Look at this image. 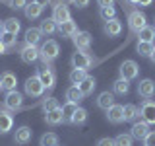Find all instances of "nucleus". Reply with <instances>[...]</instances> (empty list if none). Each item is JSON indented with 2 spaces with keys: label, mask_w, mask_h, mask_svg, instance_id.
<instances>
[{
  "label": "nucleus",
  "mask_w": 155,
  "mask_h": 146,
  "mask_svg": "<svg viewBox=\"0 0 155 146\" xmlns=\"http://www.w3.org/2000/svg\"><path fill=\"white\" fill-rule=\"evenodd\" d=\"M58 53H60L58 43L54 41V39H48V41H45V43H43V47L39 49V58H43V62L48 64V62H52L58 57Z\"/></svg>",
  "instance_id": "1"
},
{
  "label": "nucleus",
  "mask_w": 155,
  "mask_h": 146,
  "mask_svg": "<svg viewBox=\"0 0 155 146\" xmlns=\"http://www.w3.org/2000/svg\"><path fill=\"white\" fill-rule=\"evenodd\" d=\"M118 72H120V78L122 80H134V78H138L140 74V66L136 64V61H124L122 64H120L118 68Z\"/></svg>",
  "instance_id": "2"
},
{
  "label": "nucleus",
  "mask_w": 155,
  "mask_h": 146,
  "mask_svg": "<svg viewBox=\"0 0 155 146\" xmlns=\"http://www.w3.org/2000/svg\"><path fill=\"white\" fill-rule=\"evenodd\" d=\"M37 78L41 80V84L45 86V90H52V88H54V82H56L54 70H52V68H48L47 64L41 66V68L37 70Z\"/></svg>",
  "instance_id": "3"
},
{
  "label": "nucleus",
  "mask_w": 155,
  "mask_h": 146,
  "mask_svg": "<svg viewBox=\"0 0 155 146\" xmlns=\"http://www.w3.org/2000/svg\"><path fill=\"white\" fill-rule=\"evenodd\" d=\"M140 117L147 125H155V101L145 99L142 103V107H140Z\"/></svg>",
  "instance_id": "4"
},
{
  "label": "nucleus",
  "mask_w": 155,
  "mask_h": 146,
  "mask_svg": "<svg viewBox=\"0 0 155 146\" xmlns=\"http://www.w3.org/2000/svg\"><path fill=\"white\" fill-rule=\"evenodd\" d=\"M128 26L134 33H138L140 29H143L147 26V18H145V14H142L140 10H136V12H132L128 16Z\"/></svg>",
  "instance_id": "5"
},
{
  "label": "nucleus",
  "mask_w": 155,
  "mask_h": 146,
  "mask_svg": "<svg viewBox=\"0 0 155 146\" xmlns=\"http://www.w3.org/2000/svg\"><path fill=\"white\" fill-rule=\"evenodd\" d=\"M45 92V86L41 84V80H39L37 76H31L25 80V94L31 96V97H39Z\"/></svg>",
  "instance_id": "6"
},
{
  "label": "nucleus",
  "mask_w": 155,
  "mask_h": 146,
  "mask_svg": "<svg viewBox=\"0 0 155 146\" xmlns=\"http://www.w3.org/2000/svg\"><path fill=\"white\" fill-rule=\"evenodd\" d=\"M52 19H54L56 26H60V23H64V22H68V19H72V18H70V10H68L66 4L58 2L56 6L52 8Z\"/></svg>",
  "instance_id": "7"
},
{
  "label": "nucleus",
  "mask_w": 155,
  "mask_h": 146,
  "mask_svg": "<svg viewBox=\"0 0 155 146\" xmlns=\"http://www.w3.org/2000/svg\"><path fill=\"white\" fill-rule=\"evenodd\" d=\"M91 62H93V58L87 55L85 51H78L72 55V66L74 68H81V70H85V68L91 66Z\"/></svg>",
  "instance_id": "8"
},
{
  "label": "nucleus",
  "mask_w": 155,
  "mask_h": 146,
  "mask_svg": "<svg viewBox=\"0 0 155 146\" xmlns=\"http://www.w3.org/2000/svg\"><path fill=\"white\" fill-rule=\"evenodd\" d=\"M138 94L143 97V99H151L155 96V82L149 80V78H145V80H140L138 84Z\"/></svg>",
  "instance_id": "9"
},
{
  "label": "nucleus",
  "mask_w": 155,
  "mask_h": 146,
  "mask_svg": "<svg viewBox=\"0 0 155 146\" xmlns=\"http://www.w3.org/2000/svg\"><path fill=\"white\" fill-rule=\"evenodd\" d=\"M19 57H21V61L23 62H27V64H31V62H35L37 58H39V49L37 45H23L21 47V51H19Z\"/></svg>",
  "instance_id": "10"
},
{
  "label": "nucleus",
  "mask_w": 155,
  "mask_h": 146,
  "mask_svg": "<svg viewBox=\"0 0 155 146\" xmlns=\"http://www.w3.org/2000/svg\"><path fill=\"white\" fill-rule=\"evenodd\" d=\"M4 105L8 107V109H19V107L23 105V96L19 94V92L16 90H12V92H8L6 94V99H4Z\"/></svg>",
  "instance_id": "11"
},
{
  "label": "nucleus",
  "mask_w": 155,
  "mask_h": 146,
  "mask_svg": "<svg viewBox=\"0 0 155 146\" xmlns=\"http://www.w3.org/2000/svg\"><path fill=\"white\" fill-rule=\"evenodd\" d=\"M107 119L110 121L113 125H118L124 121V105H118L114 103L110 109H107Z\"/></svg>",
  "instance_id": "12"
},
{
  "label": "nucleus",
  "mask_w": 155,
  "mask_h": 146,
  "mask_svg": "<svg viewBox=\"0 0 155 146\" xmlns=\"http://www.w3.org/2000/svg\"><path fill=\"white\" fill-rule=\"evenodd\" d=\"M72 41H74V45L78 47V51H87L91 45V35L87 31H78L74 37H72Z\"/></svg>",
  "instance_id": "13"
},
{
  "label": "nucleus",
  "mask_w": 155,
  "mask_h": 146,
  "mask_svg": "<svg viewBox=\"0 0 155 146\" xmlns=\"http://www.w3.org/2000/svg\"><path fill=\"white\" fill-rule=\"evenodd\" d=\"M132 138L136 140H143L145 136L149 134V125L145 123V121H136V123L132 125Z\"/></svg>",
  "instance_id": "14"
},
{
  "label": "nucleus",
  "mask_w": 155,
  "mask_h": 146,
  "mask_svg": "<svg viewBox=\"0 0 155 146\" xmlns=\"http://www.w3.org/2000/svg\"><path fill=\"white\" fill-rule=\"evenodd\" d=\"M31 136H33V130L29 127H19L16 130V134H14V142L16 144H27V142H31Z\"/></svg>",
  "instance_id": "15"
},
{
  "label": "nucleus",
  "mask_w": 155,
  "mask_h": 146,
  "mask_svg": "<svg viewBox=\"0 0 155 146\" xmlns=\"http://www.w3.org/2000/svg\"><path fill=\"white\" fill-rule=\"evenodd\" d=\"M0 84H2V90L12 92V90H16L18 78H16V74H14V72H4V74L0 76Z\"/></svg>",
  "instance_id": "16"
},
{
  "label": "nucleus",
  "mask_w": 155,
  "mask_h": 146,
  "mask_svg": "<svg viewBox=\"0 0 155 146\" xmlns=\"http://www.w3.org/2000/svg\"><path fill=\"white\" fill-rule=\"evenodd\" d=\"M120 31H122V22L120 19H110V22H105V33L109 37H116L120 35Z\"/></svg>",
  "instance_id": "17"
},
{
  "label": "nucleus",
  "mask_w": 155,
  "mask_h": 146,
  "mask_svg": "<svg viewBox=\"0 0 155 146\" xmlns=\"http://www.w3.org/2000/svg\"><path fill=\"white\" fill-rule=\"evenodd\" d=\"M97 105L105 111L110 109V107L114 105V94H110V92H101L99 97H97Z\"/></svg>",
  "instance_id": "18"
},
{
  "label": "nucleus",
  "mask_w": 155,
  "mask_h": 146,
  "mask_svg": "<svg viewBox=\"0 0 155 146\" xmlns=\"http://www.w3.org/2000/svg\"><path fill=\"white\" fill-rule=\"evenodd\" d=\"M45 121H47V125H51V127H56V125L64 123L62 109L58 107V109H52V111H48V113H45Z\"/></svg>",
  "instance_id": "19"
},
{
  "label": "nucleus",
  "mask_w": 155,
  "mask_h": 146,
  "mask_svg": "<svg viewBox=\"0 0 155 146\" xmlns=\"http://www.w3.org/2000/svg\"><path fill=\"white\" fill-rule=\"evenodd\" d=\"M58 31H60L64 37H74L78 33V26H76L74 19H68V22H64V23L58 26Z\"/></svg>",
  "instance_id": "20"
},
{
  "label": "nucleus",
  "mask_w": 155,
  "mask_h": 146,
  "mask_svg": "<svg viewBox=\"0 0 155 146\" xmlns=\"http://www.w3.org/2000/svg\"><path fill=\"white\" fill-rule=\"evenodd\" d=\"M95 86H97V82H95V78L93 76H87L81 84H78V88H80V92L84 94V97L85 96H91L93 94V90H95Z\"/></svg>",
  "instance_id": "21"
},
{
  "label": "nucleus",
  "mask_w": 155,
  "mask_h": 146,
  "mask_svg": "<svg viewBox=\"0 0 155 146\" xmlns=\"http://www.w3.org/2000/svg\"><path fill=\"white\" fill-rule=\"evenodd\" d=\"M12 125H14L12 115L6 111H0V134H6L8 130H12Z\"/></svg>",
  "instance_id": "22"
},
{
  "label": "nucleus",
  "mask_w": 155,
  "mask_h": 146,
  "mask_svg": "<svg viewBox=\"0 0 155 146\" xmlns=\"http://www.w3.org/2000/svg\"><path fill=\"white\" fill-rule=\"evenodd\" d=\"M41 29L39 27H29L27 31H25V43L27 45H37L39 41H41Z\"/></svg>",
  "instance_id": "23"
},
{
  "label": "nucleus",
  "mask_w": 155,
  "mask_h": 146,
  "mask_svg": "<svg viewBox=\"0 0 155 146\" xmlns=\"http://www.w3.org/2000/svg\"><path fill=\"white\" fill-rule=\"evenodd\" d=\"M4 33H8V35H18L19 33V22L16 18H8L4 22Z\"/></svg>",
  "instance_id": "24"
},
{
  "label": "nucleus",
  "mask_w": 155,
  "mask_h": 146,
  "mask_svg": "<svg viewBox=\"0 0 155 146\" xmlns=\"http://www.w3.org/2000/svg\"><path fill=\"white\" fill-rule=\"evenodd\" d=\"M155 45L153 43H145V41H138V45H136V53H138L140 57H151Z\"/></svg>",
  "instance_id": "25"
},
{
  "label": "nucleus",
  "mask_w": 155,
  "mask_h": 146,
  "mask_svg": "<svg viewBox=\"0 0 155 146\" xmlns=\"http://www.w3.org/2000/svg\"><path fill=\"white\" fill-rule=\"evenodd\" d=\"M140 117V109L132 103L124 105V121H130V123H136V119Z\"/></svg>",
  "instance_id": "26"
},
{
  "label": "nucleus",
  "mask_w": 155,
  "mask_h": 146,
  "mask_svg": "<svg viewBox=\"0 0 155 146\" xmlns=\"http://www.w3.org/2000/svg\"><path fill=\"white\" fill-rule=\"evenodd\" d=\"M66 99L72 101V103H80V101L84 99V94L80 92V88H78V86H72V88H68V90H66Z\"/></svg>",
  "instance_id": "27"
},
{
  "label": "nucleus",
  "mask_w": 155,
  "mask_h": 146,
  "mask_svg": "<svg viewBox=\"0 0 155 146\" xmlns=\"http://www.w3.org/2000/svg\"><path fill=\"white\" fill-rule=\"evenodd\" d=\"M138 37H140V41L153 43V39H155V27H151V26H145L143 29H140V31H138Z\"/></svg>",
  "instance_id": "28"
},
{
  "label": "nucleus",
  "mask_w": 155,
  "mask_h": 146,
  "mask_svg": "<svg viewBox=\"0 0 155 146\" xmlns=\"http://www.w3.org/2000/svg\"><path fill=\"white\" fill-rule=\"evenodd\" d=\"M113 92H114V94H118V96H126V94L130 92L128 80H122V78H118V80L113 84Z\"/></svg>",
  "instance_id": "29"
},
{
  "label": "nucleus",
  "mask_w": 155,
  "mask_h": 146,
  "mask_svg": "<svg viewBox=\"0 0 155 146\" xmlns=\"http://www.w3.org/2000/svg\"><path fill=\"white\" fill-rule=\"evenodd\" d=\"M23 10H25V18H29V19H37L39 16H41V12H43V8L39 6V4H35V2L27 4Z\"/></svg>",
  "instance_id": "30"
},
{
  "label": "nucleus",
  "mask_w": 155,
  "mask_h": 146,
  "mask_svg": "<svg viewBox=\"0 0 155 146\" xmlns=\"http://www.w3.org/2000/svg\"><path fill=\"white\" fill-rule=\"evenodd\" d=\"M60 109H62V117H64V121H68V123H70V119L74 117L76 109H78V103H72V101H66V103L62 105Z\"/></svg>",
  "instance_id": "31"
},
{
  "label": "nucleus",
  "mask_w": 155,
  "mask_h": 146,
  "mask_svg": "<svg viewBox=\"0 0 155 146\" xmlns=\"http://www.w3.org/2000/svg\"><path fill=\"white\" fill-rule=\"evenodd\" d=\"M56 23H54V19H52V18H47V19H43V22H41V27H39V29H41V33H47V35H52V33H54L56 31Z\"/></svg>",
  "instance_id": "32"
},
{
  "label": "nucleus",
  "mask_w": 155,
  "mask_h": 146,
  "mask_svg": "<svg viewBox=\"0 0 155 146\" xmlns=\"http://www.w3.org/2000/svg\"><path fill=\"white\" fill-rule=\"evenodd\" d=\"M85 78H87V72H85V70H81V68H74V70L70 72V82H72L74 86L81 84Z\"/></svg>",
  "instance_id": "33"
},
{
  "label": "nucleus",
  "mask_w": 155,
  "mask_h": 146,
  "mask_svg": "<svg viewBox=\"0 0 155 146\" xmlns=\"http://www.w3.org/2000/svg\"><path fill=\"white\" fill-rule=\"evenodd\" d=\"M85 121H87V111L84 109V107H78L76 113H74V117L70 119V123H72V125H84Z\"/></svg>",
  "instance_id": "34"
},
{
  "label": "nucleus",
  "mask_w": 155,
  "mask_h": 146,
  "mask_svg": "<svg viewBox=\"0 0 155 146\" xmlns=\"http://www.w3.org/2000/svg\"><path fill=\"white\" fill-rule=\"evenodd\" d=\"M41 146H58V136L54 133H45L41 136Z\"/></svg>",
  "instance_id": "35"
},
{
  "label": "nucleus",
  "mask_w": 155,
  "mask_h": 146,
  "mask_svg": "<svg viewBox=\"0 0 155 146\" xmlns=\"http://www.w3.org/2000/svg\"><path fill=\"white\" fill-rule=\"evenodd\" d=\"M43 111H45V113H48V111H52V109H58V99L56 97H47V99H43Z\"/></svg>",
  "instance_id": "36"
},
{
  "label": "nucleus",
  "mask_w": 155,
  "mask_h": 146,
  "mask_svg": "<svg viewBox=\"0 0 155 146\" xmlns=\"http://www.w3.org/2000/svg\"><path fill=\"white\" fill-rule=\"evenodd\" d=\"M114 144L116 146H132L134 144V138H132V134H118V136H116V138H114Z\"/></svg>",
  "instance_id": "37"
},
{
  "label": "nucleus",
  "mask_w": 155,
  "mask_h": 146,
  "mask_svg": "<svg viewBox=\"0 0 155 146\" xmlns=\"http://www.w3.org/2000/svg\"><path fill=\"white\" fill-rule=\"evenodd\" d=\"M101 18L105 19V22H110V19H114L116 18V10L114 6H105V8H101Z\"/></svg>",
  "instance_id": "38"
},
{
  "label": "nucleus",
  "mask_w": 155,
  "mask_h": 146,
  "mask_svg": "<svg viewBox=\"0 0 155 146\" xmlns=\"http://www.w3.org/2000/svg\"><path fill=\"white\" fill-rule=\"evenodd\" d=\"M0 41H2L4 45H6V47L10 49V47H14V45H16V35H8V33H4Z\"/></svg>",
  "instance_id": "39"
},
{
  "label": "nucleus",
  "mask_w": 155,
  "mask_h": 146,
  "mask_svg": "<svg viewBox=\"0 0 155 146\" xmlns=\"http://www.w3.org/2000/svg\"><path fill=\"white\" fill-rule=\"evenodd\" d=\"M10 8H14V10H21V8H25L27 6V0H10Z\"/></svg>",
  "instance_id": "40"
},
{
  "label": "nucleus",
  "mask_w": 155,
  "mask_h": 146,
  "mask_svg": "<svg viewBox=\"0 0 155 146\" xmlns=\"http://www.w3.org/2000/svg\"><path fill=\"white\" fill-rule=\"evenodd\" d=\"M143 144L145 146H155V130H149V134L143 138Z\"/></svg>",
  "instance_id": "41"
},
{
  "label": "nucleus",
  "mask_w": 155,
  "mask_h": 146,
  "mask_svg": "<svg viewBox=\"0 0 155 146\" xmlns=\"http://www.w3.org/2000/svg\"><path fill=\"white\" fill-rule=\"evenodd\" d=\"M97 146H116V144H114V138H109V136H105V138H101L99 142H97Z\"/></svg>",
  "instance_id": "42"
},
{
  "label": "nucleus",
  "mask_w": 155,
  "mask_h": 146,
  "mask_svg": "<svg viewBox=\"0 0 155 146\" xmlns=\"http://www.w3.org/2000/svg\"><path fill=\"white\" fill-rule=\"evenodd\" d=\"M72 4H76V8H85L89 0H72Z\"/></svg>",
  "instance_id": "43"
},
{
  "label": "nucleus",
  "mask_w": 155,
  "mask_h": 146,
  "mask_svg": "<svg viewBox=\"0 0 155 146\" xmlns=\"http://www.w3.org/2000/svg\"><path fill=\"white\" fill-rule=\"evenodd\" d=\"M97 4H99L101 8H105V6H113L114 0H97Z\"/></svg>",
  "instance_id": "44"
},
{
  "label": "nucleus",
  "mask_w": 155,
  "mask_h": 146,
  "mask_svg": "<svg viewBox=\"0 0 155 146\" xmlns=\"http://www.w3.org/2000/svg\"><path fill=\"white\" fill-rule=\"evenodd\" d=\"M33 2H35V4H39V6H41V8H45L47 4L51 2V0H33Z\"/></svg>",
  "instance_id": "45"
},
{
  "label": "nucleus",
  "mask_w": 155,
  "mask_h": 146,
  "mask_svg": "<svg viewBox=\"0 0 155 146\" xmlns=\"http://www.w3.org/2000/svg\"><path fill=\"white\" fill-rule=\"evenodd\" d=\"M6 51H8V47H6V45H4V43H2V41H0V55H4V53H6Z\"/></svg>",
  "instance_id": "46"
},
{
  "label": "nucleus",
  "mask_w": 155,
  "mask_h": 146,
  "mask_svg": "<svg viewBox=\"0 0 155 146\" xmlns=\"http://www.w3.org/2000/svg\"><path fill=\"white\" fill-rule=\"evenodd\" d=\"M153 0H140V6H149Z\"/></svg>",
  "instance_id": "47"
},
{
  "label": "nucleus",
  "mask_w": 155,
  "mask_h": 146,
  "mask_svg": "<svg viewBox=\"0 0 155 146\" xmlns=\"http://www.w3.org/2000/svg\"><path fill=\"white\" fill-rule=\"evenodd\" d=\"M2 35H4V22H0V39H2Z\"/></svg>",
  "instance_id": "48"
},
{
  "label": "nucleus",
  "mask_w": 155,
  "mask_h": 146,
  "mask_svg": "<svg viewBox=\"0 0 155 146\" xmlns=\"http://www.w3.org/2000/svg\"><path fill=\"white\" fill-rule=\"evenodd\" d=\"M149 58H151V61L155 62V49H153V53H151V57H149Z\"/></svg>",
  "instance_id": "49"
},
{
  "label": "nucleus",
  "mask_w": 155,
  "mask_h": 146,
  "mask_svg": "<svg viewBox=\"0 0 155 146\" xmlns=\"http://www.w3.org/2000/svg\"><path fill=\"white\" fill-rule=\"evenodd\" d=\"M130 2H132V4H140V0H130Z\"/></svg>",
  "instance_id": "50"
},
{
  "label": "nucleus",
  "mask_w": 155,
  "mask_h": 146,
  "mask_svg": "<svg viewBox=\"0 0 155 146\" xmlns=\"http://www.w3.org/2000/svg\"><path fill=\"white\" fill-rule=\"evenodd\" d=\"M60 2H62V4H66V2H72V0H60Z\"/></svg>",
  "instance_id": "51"
},
{
  "label": "nucleus",
  "mask_w": 155,
  "mask_h": 146,
  "mask_svg": "<svg viewBox=\"0 0 155 146\" xmlns=\"http://www.w3.org/2000/svg\"><path fill=\"white\" fill-rule=\"evenodd\" d=\"M0 90H2V84H0Z\"/></svg>",
  "instance_id": "52"
}]
</instances>
